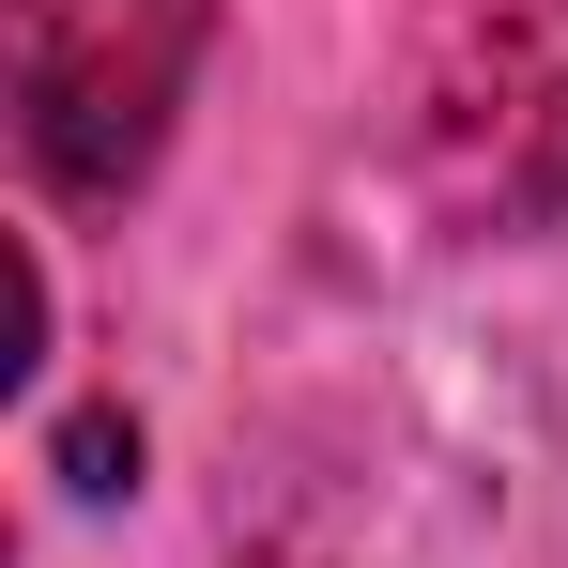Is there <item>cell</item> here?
<instances>
[{"label": "cell", "instance_id": "7a4b0ae2", "mask_svg": "<svg viewBox=\"0 0 568 568\" xmlns=\"http://www.w3.org/2000/svg\"><path fill=\"white\" fill-rule=\"evenodd\" d=\"M415 139L491 215H568V0H430Z\"/></svg>", "mask_w": 568, "mask_h": 568}, {"label": "cell", "instance_id": "6da1fadb", "mask_svg": "<svg viewBox=\"0 0 568 568\" xmlns=\"http://www.w3.org/2000/svg\"><path fill=\"white\" fill-rule=\"evenodd\" d=\"M215 0H16V154L62 200H123L185 108Z\"/></svg>", "mask_w": 568, "mask_h": 568}]
</instances>
